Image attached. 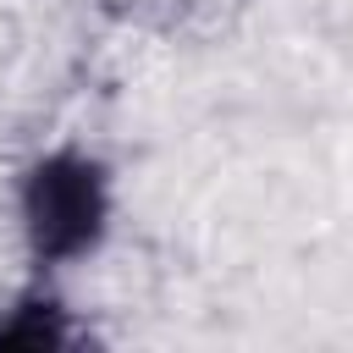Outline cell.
Listing matches in <instances>:
<instances>
[{
	"label": "cell",
	"instance_id": "1",
	"mask_svg": "<svg viewBox=\"0 0 353 353\" xmlns=\"http://www.w3.org/2000/svg\"><path fill=\"white\" fill-rule=\"evenodd\" d=\"M33 215H39V243H50V248L83 243V237L94 232V215H99L94 171H83V165H72V171H61V165L39 171Z\"/></svg>",
	"mask_w": 353,
	"mask_h": 353
}]
</instances>
